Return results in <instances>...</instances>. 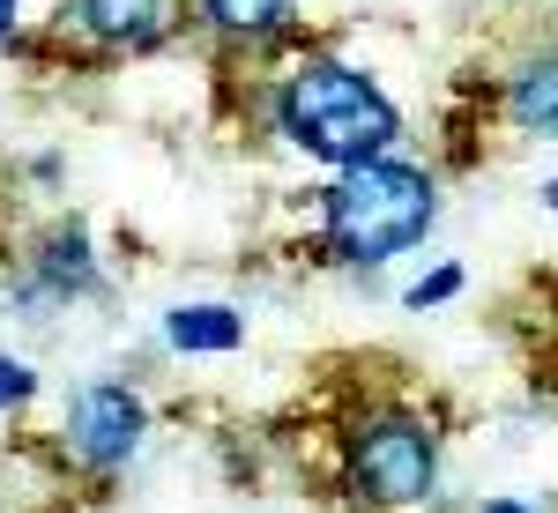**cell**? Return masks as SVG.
<instances>
[{
  "mask_svg": "<svg viewBox=\"0 0 558 513\" xmlns=\"http://www.w3.org/2000/svg\"><path fill=\"white\" fill-rule=\"evenodd\" d=\"M507 120H514L521 134L558 142V52L551 60H529L514 83H507Z\"/></svg>",
  "mask_w": 558,
  "mask_h": 513,
  "instance_id": "8992f818",
  "label": "cell"
},
{
  "mask_svg": "<svg viewBox=\"0 0 558 513\" xmlns=\"http://www.w3.org/2000/svg\"><path fill=\"white\" fill-rule=\"evenodd\" d=\"M454 291H462V268H432L425 283H417V291H410V305H417V313H425V305L454 298Z\"/></svg>",
  "mask_w": 558,
  "mask_h": 513,
  "instance_id": "30bf717a",
  "label": "cell"
},
{
  "mask_svg": "<svg viewBox=\"0 0 558 513\" xmlns=\"http://www.w3.org/2000/svg\"><path fill=\"white\" fill-rule=\"evenodd\" d=\"M68 15H75L97 45H149L165 0H68Z\"/></svg>",
  "mask_w": 558,
  "mask_h": 513,
  "instance_id": "5b68a950",
  "label": "cell"
},
{
  "mask_svg": "<svg viewBox=\"0 0 558 513\" xmlns=\"http://www.w3.org/2000/svg\"><path fill=\"white\" fill-rule=\"evenodd\" d=\"M350 484L380 506H410L432 491V431L417 417H365L350 439Z\"/></svg>",
  "mask_w": 558,
  "mask_h": 513,
  "instance_id": "3957f363",
  "label": "cell"
},
{
  "mask_svg": "<svg viewBox=\"0 0 558 513\" xmlns=\"http://www.w3.org/2000/svg\"><path fill=\"white\" fill-rule=\"evenodd\" d=\"M165 342L172 350H239L246 342V320L231 305H172L165 313Z\"/></svg>",
  "mask_w": 558,
  "mask_h": 513,
  "instance_id": "52a82bcc",
  "label": "cell"
},
{
  "mask_svg": "<svg viewBox=\"0 0 558 513\" xmlns=\"http://www.w3.org/2000/svg\"><path fill=\"white\" fill-rule=\"evenodd\" d=\"M551 209H558V179H551Z\"/></svg>",
  "mask_w": 558,
  "mask_h": 513,
  "instance_id": "5bb4252c",
  "label": "cell"
},
{
  "mask_svg": "<svg viewBox=\"0 0 558 513\" xmlns=\"http://www.w3.org/2000/svg\"><path fill=\"white\" fill-rule=\"evenodd\" d=\"M31 372H23V365H15V357H0V410H15V402H31Z\"/></svg>",
  "mask_w": 558,
  "mask_h": 513,
  "instance_id": "8fae6325",
  "label": "cell"
},
{
  "mask_svg": "<svg viewBox=\"0 0 558 513\" xmlns=\"http://www.w3.org/2000/svg\"><path fill=\"white\" fill-rule=\"evenodd\" d=\"M15 8H23V0H0V38L15 30Z\"/></svg>",
  "mask_w": 558,
  "mask_h": 513,
  "instance_id": "7c38bea8",
  "label": "cell"
},
{
  "mask_svg": "<svg viewBox=\"0 0 558 513\" xmlns=\"http://www.w3.org/2000/svg\"><path fill=\"white\" fill-rule=\"evenodd\" d=\"M276 127L291 134L305 157H320V164H365V157H380L387 142L402 134V120H395V105H387L357 68L313 60V68H299V75L283 83Z\"/></svg>",
  "mask_w": 558,
  "mask_h": 513,
  "instance_id": "6da1fadb",
  "label": "cell"
},
{
  "mask_svg": "<svg viewBox=\"0 0 558 513\" xmlns=\"http://www.w3.org/2000/svg\"><path fill=\"white\" fill-rule=\"evenodd\" d=\"M425 231H432V179L417 164L365 157V164H343V179L328 186V246L350 268H380V260L410 254Z\"/></svg>",
  "mask_w": 558,
  "mask_h": 513,
  "instance_id": "7a4b0ae2",
  "label": "cell"
},
{
  "mask_svg": "<svg viewBox=\"0 0 558 513\" xmlns=\"http://www.w3.org/2000/svg\"><path fill=\"white\" fill-rule=\"evenodd\" d=\"M45 276H52L60 291H89V283H97L83 231H60V239H45Z\"/></svg>",
  "mask_w": 558,
  "mask_h": 513,
  "instance_id": "9c48e42d",
  "label": "cell"
},
{
  "mask_svg": "<svg viewBox=\"0 0 558 513\" xmlns=\"http://www.w3.org/2000/svg\"><path fill=\"white\" fill-rule=\"evenodd\" d=\"M68 447L83 454L89 469H120L142 447V402L128 387H83L68 410Z\"/></svg>",
  "mask_w": 558,
  "mask_h": 513,
  "instance_id": "277c9868",
  "label": "cell"
},
{
  "mask_svg": "<svg viewBox=\"0 0 558 513\" xmlns=\"http://www.w3.org/2000/svg\"><path fill=\"white\" fill-rule=\"evenodd\" d=\"M209 8L216 30H239V38H260V30H276V23H291V8L299 0H202Z\"/></svg>",
  "mask_w": 558,
  "mask_h": 513,
  "instance_id": "ba28073f",
  "label": "cell"
},
{
  "mask_svg": "<svg viewBox=\"0 0 558 513\" xmlns=\"http://www.w3.org/2000/svg\"><path fill=\"white\" fill-rule=\"evenodd\" d=\"M484 513H529V506H514V499H492V506H484Z\"/></svg>",
  "mask_w": 558,
  "mask_h": 513,
  "instance_id": "4fadbf2b",
  "label": "cell"
}]
</instances>
